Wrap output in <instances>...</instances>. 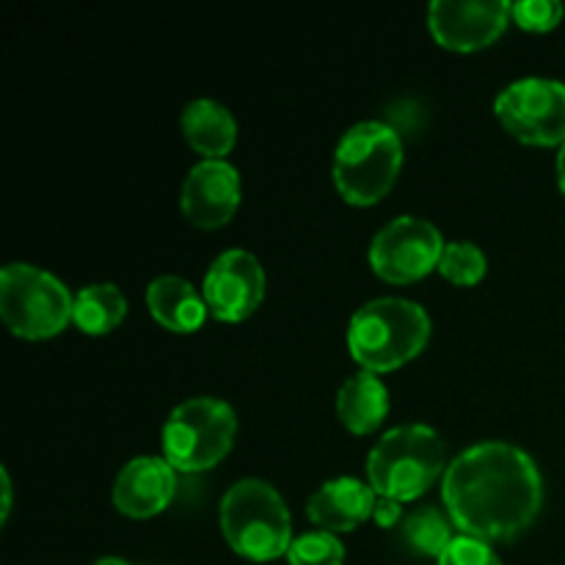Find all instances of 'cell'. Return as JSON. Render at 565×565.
<instances>
[{
    "label": "cell",
    "instance_id": "obj_15",
    "mask_svg": "<svg viewBox=\"0 0 565 565\" xmlns=\"http://www.w3.org/2000/svg\"><path fill=\"white\" fill-rule=\"evenodd\" d=\"M147 309L158 326L174 334H193L204 326L210 309L191 281L180 276H160L147 287Z\"/></svg>",
    "mask_w": 565,
    "mask_h": 565
},
{
    "label": "cell",
    "instance_id": "obj_26",
    "mask_svg": "<svg viewBox=\"0 0 565 565\" xmlns=\"http://www.w3.org/2000/svg\"><path fill=\"white\" fill-rule=\"evenodd\" d=\"M557 182H561V191L565 196V143L561 147V154H557Z\"/></svg>",
    "mask_w": 565,
    "mask_h": 565
},
{
    "label": "cell",
    "instance_id": "obj_14",
    "mask_svg": "<svg viewBox=\"0 0 565 565\" xmlns=\"http://www.w3.org/2000/svg\"><path fill=\"white\" fill-rule=\"evenodd\" d=\"M375 491L356 478H337L320 486L307 502V516L323 533H353L375 511Z\"/></svg>",
    "mask_w": 565,
    "mask_h": 565
},
{
    "label": "cell",
    "instance_id": "obj_3",
    "mask_svg": "<svg viewBox=\"0 0 565 565\" xmlns=\"http://www.w3.org/2000/svg\"><path fill=\"white\" fill-rule=\"evenodd\" d=\"M221 533L232 552L254 563L279 561L292 546L287 502L265 480H237L221 500Z\"/></svg>",
    "mask_w": 565,
    "mask_h": 565
},
{
    "label": "cell",
    "instance_id": "obj_12",
    "mask_svg": "<svg viewBox=\"0 0 565 565\" xmlns=\"http://www.w3.org/2000/svg\"><path fill=\"white\" fill-rule=\"evenodd\" d=\"M180 207L199 230H221L241 207V174L226 160H202L182 182Z\"/></svg>",
    "mask_w": 565,
    "mask_h": 565
},
{
    "label": "cell",
    "instance_id": "obj_18",
    "mask_svg": "<svg viewBox=\"0 0 565 565\" xmlns=\"http://www.w3.org/2000/svg\"><path fill=\"white\" fill-rule=\"evenodd\" d=\"M127 315V298L116 285H88L75 296L72 323L88 337H105L121 326Z\"/></svg>",
    "mask_w": 565,
    "mask_h": 565
},
{
    "label": "cell",
    "instance_id": "obj_6",
    "mask_svg": "<svg viewBox=\"0 0 565 565\" xmlns=\"http://www.w3.org/2000/svg\"><path fill=\"white\" fill-rule=\"evenodd\" d=\"M0 318L22 340L58 337L75 318V298L64 281L36 265L11 263L0 274Z\"/></svg>",
    "mask_w": 565,
    "mask_h": 565
},
{
    "label": "cell",
    "instance_id": "obj_17",
    "mask_svg": "<svg viewBox=\"0 0 565 565\" xmlns=\"http://www.w3.org/2000/svg\"><path fill=\"white\" fill-rule=\"evenodd\" d=\"M182 136L207 160H224L237 141V121L215 99H193L182 110Z\"/></svg>",
    "mask_w": 565,
    "mask_h": 565
},
{
    "label": "cell",
    "instance_id": "obj_9",
    "mask_svg": "<svg viewBox=\"0 0 565 565\" xmlns=\"http://www.w3.org/2000/svg\"><path fill=\"white\" fill-rule=\"evenodd\" d=\"M445 246V237L430 221L401 215L370 243V268L390 285H414L430 270H439Z\"/></svg>",
    "mask_w": 565,
    "mask_h": 565
},
{
    "label": "cell",
    "instance_id": "obj_2",
    "mask_svg": "<svg viewBox=\"0 0 565 565\" xmlns=\"http://www.w3.org/2000/svg\"><path fill=\"white\" fill-rule=\"evenodd\" d=\"M430 318L406 298H375L348 323V351L364 373H392L425 351Z\"/></svg>",
    "mask_w": 565,
    "mask_h": 565
},
{
    "label": "cell",
    "instance_id": "obj_4",
    "mask_svg": "<svg viewBox=\"0 0 565 565\" xmlns=\"http://www.w3.org/2000/svg\"><path fill=\"white\" fill-rule=\"evenodd\" d=\"M447 447L428 425H401L381 436L367 456V483L375 497L412 502L447 472Z\"/></svg>",
    "mask_w": 565,
    "mask_h": 565
},
{
    "label": "cell",
    "instance_id": "obj_24",
    "mask_svg": "<svg viewBox=\"0 0 565 565\" xmlns=\"http://www.w3.org/2000/svg\"><path fill=\"white\" fill-rule=\"evenodd\" d=\"M373 519H375V524H379V527H384V530L397 527V524L403 522V508H401V502L384 500V497H379V502H375Z\"/></svg>",
    "mask_w": 565,
    "mask_h": 565
},
{
    "label": "cell",
    "instance_id": "obj_8",
    "mask_svg": "<svg viewBox=\"0 0 565 565\" xmlns=\"http://www.w3.org/2000/svg\"><path fill=\"white\" fill-rule=\"evenodd\" d=\"M500 125L530 147L565 143V83L550 77H524L502 88L494 103Z\"/></svg>",
    "mask_w": 565,
    "mask_h": 565
},
{
    "label": "cell",
    "instance_id": "obj_27",
    "mask_svg": "<svg viewBox=\"0 0 565 565\" xmlns=\"http://www.w3.org/2000/svg\"><path fill=\"white\" fill-rule=\"evenodd\" d=\"M94 565H130V563L121 561V557H103V561H97Z\"/></svg>",
    "mask_w": 565,
    "mask_h": 565
},
{
    "label": "cell",
    "instance_id": "obj_22",
    "mask_svg": "<svg viewBox=\"0 0 565 565\" xmlns=\"http://www.w3.org/2000/svg\"><path fill=\"white\" fill-rule=\"evenodd\" d=\"M563 14L565 9L557 0H522V3H511V20L522 31L530 33L552 31V28L561 25Z\"/></svg>",
    "mask_w": 565,
    "mask_h": 565
},
{
    "label": "cell",
    "instance_id": "obj_5",
    "mask_svg": "<svg viewBox=\"0 0 565 565\" xmlns=\"http://www.w3.org/2000/svg\"><path fill=\"white\" fill-rule=\"evenodd\" d=\"M401 169L403 136L384 121L353 125L337 143L334 185L348 204H379L395 188Z\"/></svg>",
    "mask_w": 565,
    "mask_h": 565
},
{
    "label": "cell",
    "instance_id": "obj_10",
    "mask_svg": "<svg viewBox=\"0 0 565 565\" xmlns=\"http://www.w3.org/2000/svg\"><path fill=\"white\" fill-rule=\"evenodd\" d=\"M265 270L254 254L230 248L213 259L204 276L202 296L210 315L221 323H241L252 318L265 298Z\"/></svg>",
    "mask_w": 565,
    "mask_h": 565
},
{
    "label": "cell",
    "instance_id": "obj_19",
    "mask_svg": "<svg viewBox=\"0 0 565 565\" xmlns=\"http://www.w3.org/2000/svg\"><path fill=\"white\" fill-rule=\"evenodd\" d=\"M456 524L439 508H419L408 513L401 522V544L417 557H436L445 555L447 546L456 541Z\"/></svg>",
    "mask_w": 565,
    "mask_h": 565
},
{
    "label": "cell",
    "instance_id": "obj_7",
    "mask_svg": "<svg viewBox=\"0 0 565 565\" xmlns=\"http://www.w3.org/2000/svg\"><path fill=\"white\" fill-rule=\"evenodd\" d=\"M237 417L218 397H191L169 414L163 425V458L174 472L199 475L230 456Z\"/></svg>",
    "mask_w": 565,
    "mask_h": 565
},
{
    "label": "cell",
    "instance_id": "obj_21",
    "mask_svg": "<svg viewBox=\"0 0 565 565\" xmlns=\"http://www.w3.org/2000/svg\"><path fill=\"white\" fill-rule=\"evenodd\" d=\"M287 563L290 565H342L345 563V546L340 539L331 533H307L301 539L292 541L290 552H287Z\"/></svg>",
    "mask_w": 565,
    "mask_h": 565
},
{
    "label": "cell",
    "instance_id": "obj_25",
    "mask_svg": "<svg viewBox=\"0 0 565 565\" xmlns=\"http://www.w3.org/2000/svg\"><path fill=\"white\" fill-rule=\"evenodd\" d=\"M9 511H11V480H9V472L3 469V508H0V516H3V522L9 519Z\"/></svg>",
    "mask_w": 565,
    "mask_h": 565
},
{
    "label": "cell",
    "instance_id": "obj_23",
    "mask_svg": "<svg viewBox=\"0 0 565 565\" xmlns=\"http://www.w3.org/2000/svg\"><path fill=\"white\" fill-rule=\"evenodd\" d=\"M436 565H502V561L486 541L456 535V541L447 546Z\"/></svg>",
    "mask_w": 565,
    "mask_h": 565
},
{
    "label": "cell",
    "instance_id": "obj_13",
    "mask_svg": "<svg viewBox=\"0 0 565 565\" xmlns=\"http://www.w3.org/2000/svg\"><path fill=\"white\" fill-rule=\"evenodd\" d=\"M177 472L166 458L141 456L125 463L114 483L116 511L130 519H152L171 505Z\"/></svg>",
    "mask_w": 565,
    "mask_h": 565
},
{
    "label": "cell",
    "instance_id": "obj_20",
    "mask_svg": "<svg viewBox=\"0 0 565 565\" xmlns=\"http://www.w3.org/2000/svg\"><path fill=\"white\" fill-rule=\"evenodd\" d=\"M489 270V259L486 254L480 252L475 243L467 241H456L447 243L445 254H441L439 263V274L445 276L450 285L456 287H475Z\"/></svg>",
    "mask_w": 565,
    "mask_h": 565
},
{
    "label": "cell",
    "instance_id": "obj_1",
    "mask_svg": "<svg viewBox=\"0 0 565 565\" xmlns=\"http://www.w3.org/2000/svg\"><path fill=\"white\" fill-rule=\"evenodd\" d=\"M441 500L461 535L502 544L533 527L544 505V480L516 445L480 441L450 461Z\"/></svg>",
    "mask_w": 565,
    "mask_h": 565
},
{
    "label": "cell",
    "instance_id": "obj_11",
    "mask_svg": "<svg viewBox=\"0 0 565 565\" xmlns=\"http://www.w3.org/2000/svg\"><path fill=\"white\" fill-rule=\"evenodd\" d=\"M511 3L502 0H436L428 11V28L436 42L452 53H475L505 33Z\"/></svg>",
    "mask_w": 565,
    "mask_h": 565
},
{
    "label": "cell",
    "instance_id": "obj_16",
    "mask_svg": "<svg viewBox=\"0 0 565 565\" xmlns=\"http://www.w3.org/2000/svg\"><path fill=\"white\" fill-rule=\"evenodd\" d=\"M390 414V392L373 373H356L337 392V417L353 436H367Z\"/></svg>",
    "mask_w": 565,
    "mask_h": 565
}]
</instances>
